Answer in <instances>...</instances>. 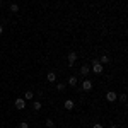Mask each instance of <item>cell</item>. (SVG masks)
Wrapping results in <instances>:
<instances>
[{
  "label": "cell",
  "instance_id": "obj_21",
  "mask_svg": "<svg viewBox=\"0 0 128 128\" xmlns=\"http://www.w3.org/2000/svg\"><path fill=\"white\" fill-rule=\"evenodd\" d=\"M17 128H19V126H17Z\"/></svg>",
  "mask_w": 128,
  "mask_h": 128
},
{
  "label": "cell",
  "instance_id": "obj_18",
  "mask_svg": "<svg viewBox=\"0 0 128 128\" xmlns=\"http://www.w3.org/2000/svg\"><path fill=\"white\" fill-rule=\"evenodd\" d=\"M92 128H102V125H99V123H96V125H92Z\"/></svg>",
  "mask_w": 128,
  "mask_h": 128
},
{
  "label": "cell",
  "instance_id": "obj_11",
  "mask_svg": "<svg viewBox=\"0 0 128 128\" xmlns=\"http://www.w3.org/2000/svg\"><path fill=\"white\" fill-rule=\"evenodd\" d=\"M9 10L12 12V14H17V12H19V5H17V4H10Z\"/></svg>",
  "mask_w": 128,
  "mask_h": 128
},
{
  "label": "cell",
  "instance_id": "obj_20",
  "mask_svg": "<svg viewBox=\"0 0 128 128\" xmlns=\"http://www.w3.org/2000/svg\"><path fill=\"white\" fill-rule=\"evenodd\" d=\"M109 128H118V126H114V125H113V126H109Z\"/></svg>",
  "mask_w": 128,
  "mask_h": 128
},
{
  "label": "cell",
  "instance_id": "obj_3",
  "mask_svg": "<svg viewBox=\"0 0 128 128\" xmlns=\"http://www.w3.org/2000/svg\"><path fill=\"white\" fill-rule=\"evenodd\" d=\"M90 89H92V80L86 79L84 82H82V90H86V92H89Z\"/></svg>",
  "mask_w": 128,
  "mask_h": 128
},
{
  "label": "cell",
  "instance_id": "obj_19",
  "mask_svg": "<svg viewBox=\"0 0 128 128\" xmlns=\"http://www.w3.org/2000/svg\"><path fill=\"white\" fill-rule=\"evenodd\" d=\"M2 32H4V28H2V26H0V34H2Z\"/></svg>",
  "mask_w": 128,
  "mask_h": 128
},
{
  "label": "cell",
  "instance_id": "obj_12",
  "mask_svg": "<svg viewBox=\"0 0 128 128\" xmlns=\"http://www.w3.org/2000/svg\"><path fill=\"white\" fill-rule=\"evenodd\" d=\"M32 109H34V111H40V109H41V102H40V101H34V104H32Z\"/></svg>",
  "mask_w": 128,
  "mask_h": 128
},
{
  "label": "cell",
  "instance_id": "obj_2",
  "mask_svg": "<svg viewBox=\"0 0 128 128\" xmlns=\"http://www.w3.org/2000/svg\"><path fill=\"white\" fill-rule=\"evenodd\" d=\"M67 60H68V65H70V67H74V65H75V62H77V51H70L68 56H67Z\"/></svg>",
  "mask_w": 128,
  "mask_h": 128
},
{
  "label": "cell",
  "instance_id": "obj_8",
  "mask_svg": "<svg viewBox=\"0 0 128 128\" xmlns=\"http://www.w3.org/2000/svg\"><path fill=\"white\" fill-rule=\"evenodd\" d=\"M99 63H101V65H106V63H109V56L106 55V53H102V55H101V58H99Z\"/></svg>",
  "mask_w": 128,
  "mask_h": 128
},
{
  "label": "cell",
  "instance_id": "obj_13",
  "mask_svg": "<svg viewBox=\"0 0 128 128\" xmlns=\"http://www.w3.org/2000/svg\"><path fill=\"white\" fill-rule=\"evenodd\" d=\"M32 98H34L32 90H26V94H24V99H32Z\"/></svg>",
  "mask_w": 128,
  "mask_h": 128
},
{
  "label": "cell",
  "instance_id": "obj_5",
  "mask_svg": "<svg viewBox=\"0 0 128 128\" xmlns=\"http://www.w3.org/2000/svg\"><path fill=\"white\" fill-rule=\"evenodd\" d=\"M16 108L19 109H24L26 108V99H22V98H19V99H16Z\"/></svg>",
  "mask_w": 128,
  "mask_h": 128
},
{
  "label": "cell",
  "instance_id": "obj_6",
  "mask_svg": "<svg viewBox=\"0 0 128 128\" xmlns=\"http://www.w3.org/2000/svg\"><path fill=\"white\" fill-rule=\"evenodd\" d=\"M89 72H90V65H82V67H80V75H84V77H86Z\"/></svg>",
  "mask_w": 128,
  "mask_h": 128
},
{
  "label": "cell",
  "instance_id": "obj_9",
  "mask_svg": "<svg viewBox=\"0 0 128 128\" xmlns=\"http://www.w3.org/2000/svg\"><path fill=\"white\" fill-rule=\"evenodd\" d=\"M68 86L77 87V77H75V75H70V77H68Z\"/></svg>",
  "mask_w": 128,
  "mask_h": 128
},
{
  "label": "cell",
  "instance_id": "obj_15",
  "mask_svg": "<svg viewBox=\"0 0 128 128\" xmlns=\"http://www.w3.org/2000/svg\"><path fill=\"white\" fill-rule=\"evenodd\" d=\"M19 128H29V125H28L26 121H20V123H19Z\"/></svg>",
  "mask_w": 128,
  "mask_h": 128
},
{
  "label": "cell",
  "instance_id": "obj_7",
  "mask_svg": "<svg viewBox=\"0 0 128 128\" xmlns=\"http://www.w3.org/2000/svg\"><path fill=\"white\" fill-rule=\"evenodd\" d=\"M74 106H75V104H74V101H72V99H67V101H65V102H63V108L65 109H74Z\"/></svg>",
  "mask_w": 128,
  "mask_h": 128
},
{
  "label": "cell",
  "instance_id": "obj_17",
  "mask_svg": "<svg viewBox=\"0 0 128 128\" xmlns=\"http://www.w3.org/2000/svg\"><path fill=\"white\" fill-rule=\"evenodd\" d=\"M120 101H121V102H126V96H125V94H121V96H120Z\"/></svg>",
  "mask_w": 128,
  "mask_h": 128
},
{
  "label": "cell",
  "instance_id": "obj_16",
  "mask_svg": "<svg viewBox=\"0 0 128 128\" xmlns=\"http://www.w3.org/2000/svg\"><path fill=\"white\" fill-rule=\"evenodd\" d=\"M56 89H58V90H65V84H58Z\"/></svg>",
  "mask_w": 128,
  "mask_h": 128
},
{
  "label": "cell",
  "instance_id": "obj_14",
  "mask_svg": "<svg viewBox=\"0 0 128 128\" xmlns=\"http://www.w3.org/2000/svg\"><path fill=\"white\" fill-rule=\"evenodd\" d=\"M46 126L53 128V126H55V121H53V120H46Z\"/></svg>",
  "mask_w": 128,
  "mask_h": 128
},
{
  "label": "cell",
  "instance_id": "obj_4",
  "mask_svg": "<svg viewBox=\"0 0 128 128\" xmlns=\"http://www.w3.org/2000/svg\"><path fill=\"white\" fill-rule=\"evenodd\" d=\"M106 99H108L109 102H113V101L118 99V94H116L114 90H109V92H106Z\"/></svg>",
  "mask_w": 128,
  "mask_h": 128
},
{
  "label": "cell",
  "instance_id": "obj_1",
  "mask_svg": "<svg viewBox=\"0 0 128 128\" xmlns=\"http://www.w3.org/2000/svg\"><path fill=\"white\" fill-rule=\"evenodd\" d=\"M90 67H92V70H94V74H102V70H104V65H101L99 60H92Z\"/></svg>",
  "mask_w": 128,
  "mask_h": 128
},
{
  "label": "cell",
  "instance_id": "obj_10",
  "mask_svg": "<svg viewBox=\"0 0 128 128\" xmlns=\"http://www.w3.org/2000/svg\"><path fill=\"white\" fill-rule=\"evenodd\" d=\"M46 79H48V82H55V80H56V74H55V72H48Z\"/></svg>",
  "mask_w": 128,
  "mask_h": 128
}]
</instances>
